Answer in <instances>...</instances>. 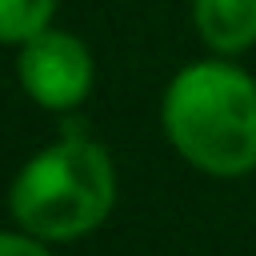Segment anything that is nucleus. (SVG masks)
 <instances>
[{
    "instance_id": "obj_6",
    "label": "nucleus",
    "mask_w": 256,
    "mask_h": 256,
    "mask_svg": "<svg viewBox=\"0 0 256 256\" xmlns=\"http://www.w3.org/2000/svg\"><path fill=\"white\" fill-rule=\"evenodd\" d=\"M0 256H52L48 252V240L32 236V232H4L0 228Z\"/></svg>"
},
{
    "instance_id": "obj_5",
    "label": "nucleus",
    "mask_w": 256,
    "mask_h": 256,
    "mask_svg": "<svg viewBox=\"0 0 256 256\" xmlns=\"http://www.w3.org/2000/svg\"><path fill=\"white\" fill-rule=\"evenodd\" d=\"M56 16V0H0V44H24Z\"/></svg>"
},
{
    "instance_id": "obj_3",
    "label": "nucleus",
    "mask_w": 256,
    "mask_h": 256,
    "mask_svg": "<svg viewBox=\"0 0 256 256\" xmlns=\"http://www.w3.org/2000/svg\"><path fill=\"white\" fill-rule=\"evenodd\" d=\"M16 76H20V88L32 104H40L48 112H72L92 92L96 60L76 32L48 24L44 32H36L32 40L20 44Z\"/></svg>"
},
{
    "instance_id": "obj_4",
    "label": "nucleus",
    "mask_w": 256,
    "mask_h": 256,
    "mask_svg": "<svg viewBox=\"0 0 256 256\" xmlns=\"http://www.w3.org/2000/svg\"><path fill=\"white\" fill-rule=\"evenodd\" d=\"M200 40L220 56H240L256 44V0H192Z\"/></svg>"
},
{
    "instance_id": "obj_2",
    "label": "nucleus",
    "mask_w": 256,
    "mask_h": 256,
    "mask_svg": "<svg viewBox=\"0 0 256 256\" xmlns=\"http://www.w3.org/2000/svg\"><path fill=\"white\" fill-rule=\"evenodd\" d=\"M116 204V164L104 144L68 132L20 164L8 188L12 220L48 240L68 244L96 232Z\"/></svg>"
},
{
    "instance_id": "obj_1",
    "label": "nucleus",
    "mask_w": 256,
    "mask_h": 256,
    "mask_svg": "<svg viewBox=\"0 0 256 256\" xmlns=\"http://www.w3.org/2000/svg\"><path fill=\"white\" fill-rule=\"evenodd\" d=\"M168 144L204 176L256 168V80L228 60H196L168 80L160 100Z\"/></svg>"
}]
</instances>
